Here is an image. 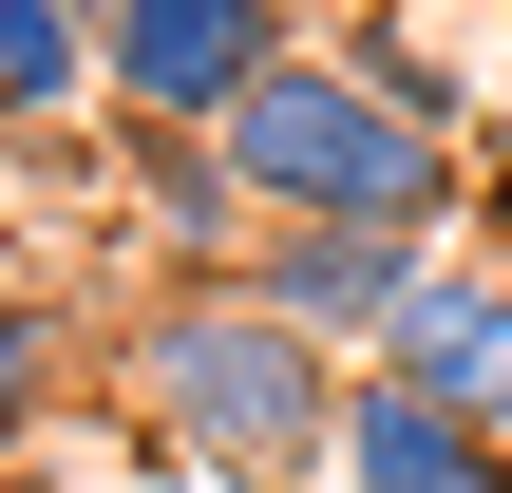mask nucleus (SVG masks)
I'll use <instances>...</instances> for the list:
<instances>
[{"instance_id":"obj_1","label":"nucleus","mask_w":512,"mask_h":493,"mask_svg":"<svg viewBox=\"0 0 512 493\" xmlns=\"http://www.w3.org/2000/svg\"><path fill=\"white\" fill-rule=\"evenodd\" d=\"M114 399L152 418V456L209 493H342V399L361 361L304 342L266 285H152L114 342Z\"/></svg>"},{"instance_id":"obj_2","label":"nucleus","mask_w":512,"mask_h":493,"mask_svg":"<svg viewBox=\"0 0 512 493\" xmlns=\"http://www.w3.org/2000/svg\"><path fill=\"white\" fill-rule=\"evenodd\" d=\"M228 190L266 209V228H456V190H475V152L456 133H418L399 95H361L323 38H285L247 95H228Z\"/></svg>"},{"instance_id":"obj_3","label":"nucleus","mask_w":512,"mask_h":493,"mask_svg":"<svg viewBox=\"0 0 512 493\" xmlns=\"http://www.w3.org/2000/svg\"><path fill=\"white\" fill-rule=\"evenodd\" d=\"M285 38H304L285 0H114V19H95V95H114L133 133H228V95H247Z\"/></svg>"},{"instance_id":"obj_4","label":"nucleus","mask_w":512,"mask_h":493,"mask_svg":"<svg viewBox=\"0 0 512 493\" xmlns=\"http://www.w3.org/2000/svg\"><path fill=\"white\" fill-rule=\"evenodd\" d=\"M380 380L437 399V418H494V437H512V247H437V266H418Z\"/></svg>"},{"instance_id":"obj_5","label":"nucleus","mask_w":512,"mask_h":493,"mask_svg":"<svg viewBox=\"0 0 512 493\" xmlns=\"http://www.w3.org/2000/svg\"><path fill=\"white\" fill-rule=\"evenodd\" d=\"M437 247H456V228H437ZM437 247H418V228H266V247H247V285H266V304H285L304 342H342V361H380Z\"/></svg>"},{"instance_id":"obj_6","label":"nucleus","mask_w":512,"mask_h":493,"mask_svg":"<svg viewBox=\"0 0 512 493\" xmlns=\"http://www.w3.org/2000/svg\"><path fill=\"white\" fill-rule=\"evenodd\" d=\"M114 190H133V228H152V247H190L209 285H247L266 209L228 190V133H133V114H114Z\"/></svg>"},{"instance_id":"obj_7","label":"nucleus","mask_w":512,"mask_h":493,"mask_svg":"<svg viewBox=\"0 0 512 493\" xmlns=\"http://www.w3.org/2000/svg\"><path fill=\"white\" fill-rule=\"evenodd\" d=\"M342 493H512V437H494V418L399 399V380L361 361V399H342Z\"/></svg>"},{"instance_id":"obj_8","label":"nucleus","mask_w":512,"mask_h":493,"mask_svg":"<svg viewBox=\"0 0 512 493\" xmlns=\"http://www.w3.org/2000/svg\"><path fill=\"white\" fill-rule=\"evenodd\" d=\"M304 38H323V57H342L361 95H399L418 133H456V152H475V76H456V57H437L418 19H380V0H361V19H304Z\"/></svg>"},{"instance_id":"obj_9","label":"nucleus","mask_w":512,"mask_h":493,"mask_svg":"<svg viewBox=\"0 0 512 493\" xmlns=\"http://www.w3.org/2000/svg\"><path fill=\"white\" fill-rule=\"evenodd\" d=\"M95 95V19L76 0H0V133H57Z\"/></svg>"},{"instance_id":"obj_10","label":"nucleus","mask_w":512,"mask_h":493,"mask_svg":"<svg viewBox=\"0 0 512 493\" xmlns=\"http://www.w3.org/2000/svg\"><path fill=\"white\" fill-rule=\"evenodd\" d=\"M57 399H76V323L57 304H0V456H38Z\"/></svg>"},{"instance_id":"obj_11","label":"nucleus","mask_w":512,"mask_h":493,"mask_svg":"<svg viewBox=\"0 0 512 493\" xmlns=\"http://www.w3.org/2000/svg\"><path fill=\"white\" fill-rule=\"evenodd\" d=\"M76 19H114V0H76Z\"/></svg>"}]
</instances>
